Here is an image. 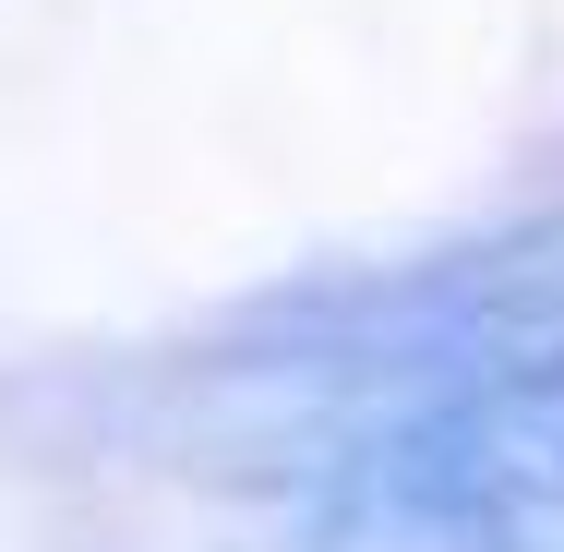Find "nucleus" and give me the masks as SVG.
Returning a JSON list of instances; mask_svg holds the SVG:
<instances>
[{"label":"nucleus","instance_id":"f257e3e1","mask_svg":"<svg viewBox=\"0 0 564 552\" xmlns=\"http://www.w3.org/2000/svg\"><path fill=\"white\" fill-rule=\"evenodd\" d=\"M564 336V205L480 217L421 252L313 264L264 301H240L205 348H181V385L217 409V444H264V480H301L360 421L421 409L445 385H480Z\"/></svg>","mask_w":564,"mask_h":552},{"label":"nucleus","instance_id":"f03ea898","mask_svg":"<svg viewBox=\"0 0 564 552\" xmlns=\"http://www.w3.org/2000/svg\"><path fill=\"white\" fill-rule=\"evenodd\" d=\"M313 505L337 529H421V541H492L564 517V336L480 385L360 421L313 468Z\"/></svg>","mask_w":564,"mask_h":552}]
</instances>
